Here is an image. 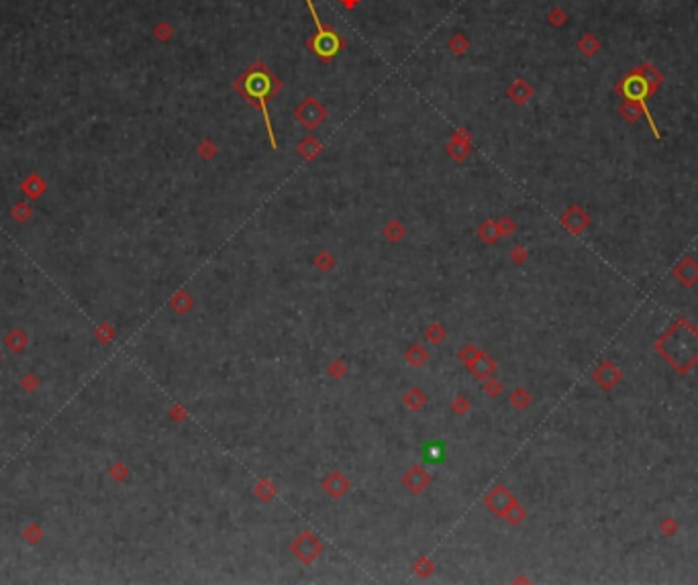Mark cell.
Here are the masks:
<instances>
[{"instance_id":"cell-1","label":"cell","mask_w":698,"mask_h":585,"mask_svg":"<svg viewBox=\"0 0 698 585\" xmlns=\"http://www.w3.org/2000/svg\"><path fill=\"white\" fill-rule=\"evenodd\" d=\"M233 88L242 94L243 98L251 105V107L260 108L264 119H266V125H268V133L272 137V143H274V135H272V123H269V114H268V100L274 98L280 88H282V82L278 80L266 63L262 61H253L242 76L237 80L233 82Z\"/></svg>"},{"instance_id":"cell-2","label":"cell","mask_w":698,"mask_h":585,"mask_svg":"<svg viewBox=\"0 0 698 585\" xmlns=\"http://www.w3.org/2000/svg\"><path fill=\"white\" fill-rule=\"evenodd\" d=\"M306 6H309V13H311L313 23H315V29H317L315 35L309 39L306 45H309L311 54L317 55L321 61L327 63V61H331L333 57H337V55L341 54L346 41H343V37H341L335 29L322 23L319 13H317V8H315V4H313V0H306Z\"/></svg>"},{"instance_id":"cell-3","label":"cell","mask_w":698,"mask_h":585,"mask_svg":"<svg viewBox=\"0 0 698 585\" xmlns=\"http://www.w3.org/2000/svg\"><path fill=\"white\" fill-rule=\"evenodd\" d=\"M621 92H623L625 98H629L631 102H639L641 108H644V112L647 114L645 98H647V94H649V80L645 78L641 72H633L631 76H627V78L623 80V84H621ZM647 119H649V123H651V127H653V121H651L649 114H647ZM653 131H655V127H653ZM655 135H658V131H655Z\"/></svg>"},{"instance_id":"cell-4","label":"cell","mask_w":698,"mask_h":585,"mask_svg":"<svg viewBox=\"0 0 698 585\" xmlns=\"http://www.w3.org/2000/svg\"><path fill=\"white\" fill-rule=\"evenodd\" d=\"M295 114H296V121H300L304 127L313 129V127L321 125L322 121H325V116H327V110H325L321 102H317L315 98H306V100H304L300 107L296 108Z\"/></svg>"},{"instance_id":"cell-5","label":"cell","mask_w":698,"mask_h":585,"mask_svg":"<svg viewBox=\"0 0 698 585\" xmlns=\"http://www.w3.org/2000/svg\"><path fill=\"white\" fill-rule=\"evenodd\" d=\"M509 96L514 100V102L523 105V102L531 96V86H529L525 80H517L509 88Z\"/></svg>"},{"instance_id":"cell-6","label":"cell","mask_w":698,"mask_h":585,"mask_svg":"<svg viewBox=\"0 0 698 585\" xmlns=\"http://www.w3.org/2000/svg\"><path fill=\"white\" fill-rule=\"evenodd\" d=\"M445 457V449L441 443H427L425 445V461H431V463H441Z\"/></svg>"},{"instance_id":"cell-7","label":"cell","mask_w":698,"mask_h":585,"mask_svg":"<svg viewBox=\"0 0 698 585\" xmlns=\"http://www.w3.org/2000/svg\"><path fill=\"white\" fill-rule=\"evenodd\" d=\"M578 47H580V52H582L584 55H594L596 52H598V50H600V43H598V39H596L594 35L586 33V35L580 39Z\"/></svg>"},{"instance_id":"cell-8","label":"cell","mask_w":698,"mask_h":585,"mask_svg":"<svg viewBox=\"0 0 698 585\" xmlns=\"http://www.w3.org/2000/svg\"><path fill=\"white\" fill-rule=\"evenodd\" d=\"M450 50L454 52V54H463L466 50H468V39L463 37V35H454V39L450 41Z\"/></svg>"},{"instance_id":"cell-9","label":"cell","mask_w":698,"mask_h":585,"mask_svg":"<svg viewBox=\"0 0 698 585\" xmlns=\"http://www.w3.org/2000/svg\"><path fill=\"white\" fill-rule=\"evenodd\" d=\"M549 21L554 23V25H562V23H565V13L564 10H551V15H549Z\"/></svg>"},{"instance_id":"cell-10","label":"cell","mask_w":698,"mask_h":585,"mask_svg":"<svg viewBox=\"0 0 698 585\" xmlns=\"http://www.w3.org/2000/svg\"><path fill=\"white\" fill-rule=\"evenodd\" d=\"M341 2H343V4H346L348 8H353V6L357 4V0H341Z\"/></svg>"}]
</instances>
